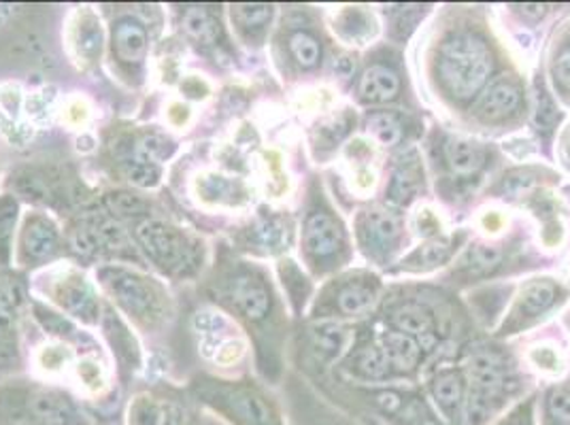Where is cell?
Returning <instances> with one entry per match:
<instances>
[{"mask_svg":"<svg viewBox=\"0 0 570 425\" xmlns=\"http://www.w3.org/2000/svg\"><path fill=\"white\" fill-rule=\"evenodd\" d=\"M377 296V281L373 277H350L345 284H334L326 289L315 313H341L352 317L364 313Z\"/></svg>","mask_w":570,"mask_h":425,"instance_id":"16","label":"cell"},{"mask_svg":"<svg viewBox=\"0 0 570 425\" xmlns=\"http://www.w3.org/2000/svg\"><path fill=\"white\" fill-rule=\"evenodd\" d=\"M366 126L368 132H373V137L387 147H394L403 141V123L394 113H373L366 119Z\"/></svg>","mask_w":570,"mask_h":425,"instance_id":"33","label":"cell"},{"mask_svg":"<svg viewBox=\"0 0 570 425\" xmlns=\"http://www.w3.org/2000/svg\"><path fill=\"white\" fill-rule=\"evenodd\" d=\"M22 221V205L16 194H0V270L13 261L16 240Z\"/></svg>","mask_w":570,"mask_h":425,"instance_id":"24","label":"cell"},{"mask_svg":"<svg viewBox=\"0 0 570 425\" xmlns=\"http://www.w3.org/2000/svg\"><path fill=\"white\" fill-rule=\"evenodd\" d=\"M381 343H383V354L390 362V368L406 375L417 368L422 359V347L415 338L406 336L403 332L392 330L381 336Z\"/></svg>","mask_w":570,"mask_h":425,"instance_id":"25","label":"cell"},{"mask_svg":"<svg viewBox=\"0 0 570 425\" xmlns=\"http://www.w3.org/2000/svg\"><path fill=\"white\" fill-rule=\"evenodd\" d=\"M420 189V177L415 168L411 165H404L394 172L392 186H390V198L396 202H409Z\"/></svg>","mask_w":570,"mask_h":425,"instance_id":"34","label":"cell"},{"mask_svg":"<svg viewBox=\"0 0 570 425\" xmlns=\"http://www.w3.org/2000/svg\"><path fill=\"white\" fill-rule=\"evenodd\" d=\"M37 281L46 300L75 324H81V326L100 324L107 300L102 298L96 281H92L81 268H77L75 264L58 261L46 268Z\"/></svg>","mask_w":570,"mask_h":425,"instance_id":"7","label":"cell"},{"mask_svg":"<svg viewBox=\"0 0 570 425\" xmlns=\"http://www.w3.org/2000/svg\"><path fill=\"white\" fill-rule=\"evenodd\" d=\"M371 425H377V424H371Z\"/></svg>","mask_w":570,"mask_h":425,"instance_id":"41","label":"cell"},{"mask_svg":"<svg viewBox=\"0 0 570 425\" xmlns=\"http://www.w3.org/2000/svg\"><path fill=\"white\" fill-rule=\"evenodd\" d=\"M149 30L137 13H118L109 24V60L119 79L141 86L149 60Z\"/></svg>","mask_w":570,"mask_h":425,"instance_id":"9","label":"cell"},{"mask_svg":"<svg viewBox=\"0 0 570 425\" xmlns=\"http://www.w3.org/2000/svg\"><path fill=\"white\" fill-rule=\"evenodd\" d=\"M16 189L20 194H26L28 200L32 202H43L46 207L56 209L58 200L71 202L77 198L75 184L71 177L58 168H30L24 166L16 172Z\"/></svg>","mask_w":570,"mask_h":425,"instance_id":"12","label":"cell"},{"mask_svg":"<svg viewBox=\"0 0 570 425\" xmlns=\"http://www.w3.org/2000/svg\"><path fill=\"white\" fill-rule=\"evenodd\" d=\"M67 46L71 49V58L79 69L90 71L100 65V56L105 49V30L95 9L81 7L72 13Z\"/></svg>","mask_w":570,"mask_h":425,"instance_id":"13","label":"cell"},{"mask_svg":"<svg viewBox=\"0 0 570 425\" xmlns=\"http://www.w3.org/2000/svg\"><path fill=\"white\" fill-rule=\"evenodd\" d=\"M492 425H537V398L530 396L515 404L507 415L499 417Z\"/></svg>","mask_w":570,"mask_h":425,"instance_id":"37","label":"cell"},{"mask_svg":"<svg viewBox=\"0 0 570 425\" xmlns=\"http://www.w3.org/2000/svg\"><path fill=\"white\" fill-rule=\"evenodd\" d=\"M502 260V251L499 247H488V245H476L475 249L469 251L466 256V270L471 275H485L490 273L492 268L499 266V261Z\"/></svg>","mask_w":570,"mask_h":425,"instance_id":"35","label":"cell"},{"mask_svg":"<svg viewBox=\"0 0 570 425\" xmlns=\"http://www.w3.org/2000/svg\"><path fill=\"white\" fill-rule=\"evenodd\" d=\"M98 328L102 330V336L114 354V359L118 364V377L121 383L135 377L142 366L141 347L137 336L132 334V326L119 315L116 308L109 303H105V310L100 317Z\"/></svg>","mask_w":570,"mask_h":425,"instance_id":"11","label":"cell"},{"mask_svg":"<svg viewBox=\"0 0 570 425\" xmlns=\"http://www.w3.org/2000/svg\"><path fill=\"white\" fill-rule=\"evenodd\" d=\"M520 105H522V90L518 88V83L511 79H500L479 98L475 116L481 121L497 123L518 113Z\"/></svg>","mask_w":570,"mask_h":425,"instance_id":"19","label":"cell"},{"mask_svg":"<svg viewBox=\"0 0 570 425\" xmlns=\"http://www.w3.org/2000/svg\"><path fill=\"white\" fill-rule=\"evenodd\" d=\"M551 71H553V77H556V83H558L562 90L570 92V46L560 49V53H558L556 60H553Z\"/></svg>","mask_w":570,"mask_h":425,"instance_id":"38","label":"cell"},{"mask_svg":"<svg viewBox=\"0 0 570 425\" xmlns=\"http://www.w3.org/2000/svg\"><path fill=\"white\" fill-rule=\"evenodd\" d=\"M455 243L453 240H434L422 245L417 251H413L406 261L404 268H413V270H426V268H434L441 266L443 261L450 260Z\"/></svg>","mask_w":570,"mask_h":425,"instance_id":"32","label":"cell"},{"mask_svg":"<svg viewBox=\"0 0 570 425\" xmlns=\"http://www.w3.org/2000/svg\"><path fill=\"white\" fill-rule=\"evenodd\" d=\"M564 151H567V160L570 162V128L567 137H564Z\"/></svg>","mask_w":570,"mask_h":425,"instance_id":"39","label":"cell"},{"mask_svg":"<svg viewBox=\"0 0 570 425\" xmlns=\"http://www.w3.org/2000/svg\"><path fill=\"white\" fill-rule=\"evenodd\" d=\"M205 296L214 307L235 317L254 338L262 375L275 378L279 368L282 308L266 270L254 261L219 251L205 279Z\"/></svg>","mask_w":570,"mask_h":425,"instance_id":"1","label":"cell"},{"mask_svg":"<svg viewBox=\"0 0 570 425\" xmlns=\"http://www.w3.org/2000/svg\"><path fill=\"white\" fill-rule=\"evenodd\" d=\"M311 338H313V352L320 357H333L338 354V349L343 345V332L333 324L315 328Z\"/></svg>","mask_w":570,"mask_h":425,"instance_id":"36","label":"cell"},{"mask_svg":"<svg viewBox=\"0 0 570 425\" xmlns=\"http://www.w3.org/2000/svg\"><path fill=\"white\" fill-rule=\"evenodd\" d=\"M390 322L396 330L403 332L411 338H417L420 347H424V349H432V345L436 343L434 317L422 305L406 303V305L394 308L390 315Z\"/></svg>","mask_w":570,"mask_h":425,"instance_id":"22","label":"cell"},{"mask_svg":"<svg viewBox=\"0 0 570 425\" xmlns=\"http://www.w3.org/2000/svg\"><path fill=\"white\" fill-rule=\"evenodd\" d=\"M179 28L191 46L203 51L222 48L226 41L219 13L209 4L179 7Z\"/></svg>","mask_w":570,"mask_h":425,"instance_id":"18","label":"cell"},{"mask_svg":"<svg viewBox=\"0 0 570 425\" xmlns=\"http://www.w3.org/2000/svg\"><path fill=\"white\" fill-rule=\"evenodd\" d=\"M243 188L238 181H233L230 177H222V175H205L203 179L198 177V189H200V198L212 202V205H237L238 189Z\"/></svg>","mask_w":570,"mask_h":425,"instance_id":"30","label":"cell"},{"mask_svg":"<svg viewBox=\"0 0 570 425\" xmlns=\"http://www.w3.org/2000/svg\"><path fill=\"white\" fill-rule=\"evenodd\" d=\"M0 425H100L86 402L41 380H0Z\"/></svg>","mask_w":570,"mask_h":425,"instance_id":"3","label":"cell"},{"mask_svg":"<svg viewBox=\"0 0 570 425\" xmlns=\"http://www.w3.org/2000/svg\"><path fill=\"white\" fill-rule=\"evenodd\" d=\"M142 261L151 264L160 275L173 281H191L207 266V245L190 230L165 217H142L130 224Z\"/></svg>","mask_w":570,"mask_h":425,"instance_id":"5","label":"cell"},{"mask_svg":"<svg viewBox=\"0 0 570 425\" xmlns=\"http://www.w3.org/2000/svg\"><path fill=\"white\" fill-rule=\"evenodd\" d=\"M230 20L238 37L247 46H262L266 28L273 20V7L271 4H235L230 7Z\"/></svg>","mask_w":570,"mask_h":425,"instance_id":"23","label":"cell"},{"mask_svg":"<svg viewBox=\"0 0 570 425\" xmlns=\"http://www.w3.org/2000/svg\"><path fill=\"white\" fill-rule=\"evenodd\" d=\"M188 398L226 425H287L279 404L252 378L198 373L188 383Z\"/></svg>","mask_w":570,"mask_h":425,"instance_id":"4","label":"cell"},{"mask_svg":"<svg viewBox=\"0 0 570 425\" xmlns=\"http://www.w3.org/2000/svg\"><path fill=\"white\" fill-rule=\"evenodd\" d=\"M541 425H570V385L547 392L541 406Z\"/></svg>","mask_w":570,"mask_h":425,"instance_id":"31","label":"cell"},{"mask_svg":"<svg viewBox=\"0 0 570 425\" xmlns=\"http://www.w3.org/2000/svg\"><path fill=\"white\" fill-rule=\"evenodd\" d=\"M67 238L60 224L48 211H32L22 215L13 261L22 270H41L67 256Z\"/></svg>","mask_w":570,"mask_h":425,"instance_id":"8","label":"cell"},{"mask_svg":"<svg viewBox=\"0 0 570 425\" xmlns=\"http://www.w3.org/2000/svg\"><path fill=\"white\" fill-rule=\"evenodd\" d=\"M95 281L107 303L145 336L167 330L175 317V303L167 285L135 264H100Z\"/></svg>","mask_w":570,"mask_h":425,"instance_id":"2","label":"cell"},{"mask_svg":"<svg viewBox=\"0 0 570 425\" xmlns=\"http://www.w3.org/2000/svg\"><path fill=\"white\" fill-rule=\"evenodd\" d=\"M494 69L488 43L473 32H453L436 51L434 72L443 92L458 102H466L485 86Z\"/></svg>","mask_w":570,"mask_h":425,"instance_id":"6","label":"cell"},{"mask_svg":"<svg viewBox=\"0 0 570 425\" xmlns=\"http://www.w3.org/2000/svg\"><path fill=\"white\" fill-rule=\"evenodd\" d=\"M401 92V79L385 65H373L360 79V96L366 102H387Z\"/></svg>","mask_w":570,"mask_h":425,"instance_id":"26","label":"cell"},{"mask_svg":"<svg viewBox=\"0 0 570 425\" xmlns=\"http://www.w3.org/2000/svg\"><path fill=\"white\" fill-rule=\"evenodd\" d=\"M287 53L303 71H309L322 60V46L309 30H294L287 37Z\"/></svg>","mask_w":570,"mask_h":425,"instance_id":"29","label":"cell"},{"mask_svg":"<svg viewBox=\"0 0 570 425\" xmlns=\"http://www.w3.org/2000/svg\"><path fill=\"white\" fill-rule=\"evenodd\" d=\"M360 237L366 249L385 254L394 249L401 237V219L387 211L366 212L360 221Z\"/></svg>","mask_w":570,"mask_h":425,"instance_id":"21","label":"cell"},{"mask_svg":"<svg viewBox=\"0 0 570 425\" xmlns=\"http://www.w3.org/2000/svg\"><path fill=\"white\" fill-rule=\"evenodd\" d=\"M26 305H30V294L24 277L0 270V347L16 349L18 326Z\"/></svg>","mask_w":570,"mask_h":425,"instance_id":"15","label":"cell"},{"mask_svg":"<svg viewBox=\"0 0 570 425\" xmlns=\"http://www.w3.org/2000/svg\"><path fill=\"white\" fill-rule=\"evenodd\" d=\"M558 285L549 279H537V281H530L522 289L520 298H518V305L513 308V317H511V328H520L523 322H530L539 315H543L546 310L553 307V303L558 300Z\"/></svg>","mask_w":570,"mask_h":425,"instance_id":"20","label":"cell"},{"mask_svg":"<svg viewBox=\"0 0 570 425\" xmlns=\"http://www.w3.org/2000/svg\"><path fill=\"white\" fill-rule=\"evenodd\" d=\"M445 160L452 168L453 175L471 177L481 170L485 162V151L473 141L466 139H450L445 145Z\"/></svg>","mask_w":570,"mask_h":425,"instance_id":"28","label":"cell"},{"mask_svg":"<svg viewBox=\"0 0 570 425\" xmlns=\"http://www.w3.org/2000/svg\"><path fill=\"white\" fill-rule=\"evenodd\" d=\"M345 368L352 375L366 378V380H383V378L390 377V370H392L383 349H380L373 343L357 345L356 352H352V355H350Z\"/></svg>","mask_w":570,"mask_h":425,"instance_id":"27","label":"cell"},{"mask_svg":"<svg viewBox=\"0 0 570 425\" xmlns=\"http://www.w3.org/2000/svg\"><path fill=\"white\" fill-rule=\"evenodd\" d=\"M0 166H2V162H0Z\"/></svg>","mask_w":570,"mask_h":425,"instance_id":"40","label":"cell"},{"mask_svg":"<svg viewBox=\"0 0 570 425\" xmlns=\"http://www.w3.org/2000/svg\"><path fill=\"white\" fill-rule=\"evenodd\" d=\"M124 422L126 425H188V408L181 398L139 392L128 402Z\"/></svg>","mask_w":570,"mask_h":425,"instance_id":"14","label":"cell"},{"mask_svg":"<svg viewBox=\"0 0 570 425\" xmlns=\"http://www.w3.org/2000/svg\"><path fill=\"white\" fill-rule=\"evenodd\" d=\"M303 251L311 268L317 273L331 270L345 251V233L328 205L313 196L303 224Z\"/></svg>","mask_w":570,"mask_h":425,"instance_id":"10","label":"cell"},{"mask_svg":"<svg viewBox=\"0 0 570 425\" xmlns=\"http://www.w3.org/2000/svg\"><path fill=\"white\" fill-rule=\"evenodd\" d=\"M466 378L458 368H443L430 380V396L434 411L448 425H462L466 402Z\"/></svg>","mask_w":570,"mask_h":425,"instance_id":"17","label":"cell"}]
</instances>
